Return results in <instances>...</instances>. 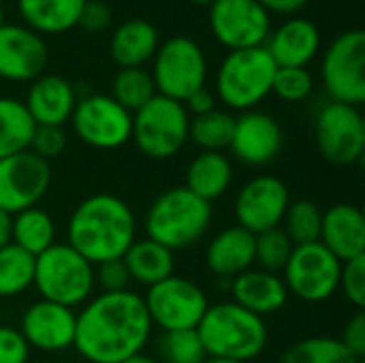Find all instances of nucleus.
I'll use <instances>...</instances> for the list:
<instances>
[{
    "mask_svg": "<svg viewBox=\"0 0 365 363\" xmlns=\"http://www.w3.org/2000/svg\"><path fill=\"white\" fill-rule=\"evenodd\" d=\"M152 327L139 293H101L77 312L73 347L86 362L122 363L143 353Z\"/></svg>",
    "mask_w": 365,
    "mask_h": 363,
    "instance_id": "f257e3e1",
    "label": "nucleus"
},
{
    "mask_svg": "<svg viewBox=\"0 0 365 363\" xmlns=\"http://www.w3.org/2000/svg\"><path fill=\"white\" fill-rule=\"evenodd\" d=\"M137 240V220L130 205L109 193L83 199L66 225V244L92 265L122 259Z\"/></svg>",
    "mask_w": 365,
    "mask_h": 363,
    "instance_id": "f03ea898",
    "label": "nucleus"
},
{
    "mask_svg": "<svg viewBox=\"0 0 365 363\" xmlns=\"http://www.w3.org/2000/svg\"><path fill=\"white\" fill-rule=\"evenodd\" d=\"M197 334L207 357L248 363L267 347L265 319L244 310L235 302H222L207 308Z\"/></svg>",
    "mask_w": 365,
    "mask_h": 363,
    "instance_id": "7ed1b4c3",
    "label": "nucleus"
},
{
    "mask_svg": "<svg viewBox=\"0 0 365 363\" xmlns=\"http://www.w3.org/2000/svg\"><path fill=\"white\" fill-rule=\"evenodd\" d=\"M212 214V203L199 199L186 186L167 188L148 208L145 237L173 252L190 248L207 233Z\"/></svg>",
    "mask_w": 365,
    "mask_h": 363,
    "instance_id": "20e7f679",
    "label": "nucleus"
},
{
    "mask_svg": "<svg viewBox=\"0 0 365 363\" xmlns=\"http://www.w3.org/2000/svg\"><path fill=\"white\" fill-rule=\"evenodd\" d=\"M276 68L265 47L229 51L216 73V96L233 111H252L272 94Z\"/></svg>",
    "mask_w": 365,
    "mask_h": 363,
    "instance_id": "39448f33",
    "label": "nucleus"
},
{
    "mask_svg": "<svg viewBox=\"0 0 365 363\" xmlns=\"http://www.w3.org/2000/svg\"><path fill=\"white\" fill-rule=\"evenodd\" d=\"M41 300L66 306H83L94 293V265L66 242L53 244L34 259V285Z\"/></svg>",
    "mask_w": 365,
    "mask_h": 363,
    "instance_id": "423d86ee",
    "label": "nucleus"
},
{
    "mask_svg": "<svg viewBox=\"0 0 365 363\" xmlns=\"http://www.w3.org/2000/svg\"><path fill=\"white\" fill-rule=\"evenodd\" d=\"M190 116L178 101L156 94L139 111L133 113L130 141L152 160L175 156L188 141Z\"/></svg>",
    "mask_w": 365,
    "mask_h": 363,
    "instance_id": "0eeeda50",
    "label": "nucleus"
},
{
    "mask_svg": "<svg viewBox=\"0 0 365 363\" xmlns=\"http://www.w3.org/2000/svg\"><path fill=\"white\" fill-rule=\"evenodd\" d=\"M152 79L156 94L184 103L190 94L205 88L207 60L201 45L190 36H171L154 53Z\"/></svg>",
    "mask_w": 365,
    "mask_h": 363,
    "instance_id": "6e6552de",
    "label": "nucleus"
},
{
    "mask_svg": "<svg viewBox=\"0 0 365 363\" xmlns=\"http://www.w3.org/2000/svg\"><path fill=\"white\" fill-rule=\"evenodd\" d=\"M323 88L334 103L359 107L365 103V32H342L325 49L321 62Z\"/></svg>",
    "mask_w": 365,
    "mask_h": 363,
    "instance_id": "1a4fd4ad",
    "label": "nucleus"
},
{
    "mask_svg": "<svg viewBox=\"0 0 365 363\" xmlns=\"http://www.w3.org/2000/svg\"><path fill=\"white\" fill-rule=\"evenodd\" d=\"M143 304L152 325H158L163 332L197 329L210 308L205 291L192 280L175 274L148 287Z\"/></svg>",
    "mask_w": 365,
    "mask_h": 363,
    "instance_id": "9d476101",
    "label": "nucleus"
},
{
    "mask_svg": "<svg viewBox=\"0 0 365 363\" xmlns=\"http://www.w3.org/2000/svg\"><path fill=\"white\" fill-rule=\"evenodd\" d=\"M342 261H338L321 242L295 246L284 270L282 280L289 295H297L302 302L321 304L338 293Z\"/></svg>",
    "mask_w": 365,
    "mask_h": 363,
    "instance_id": "9b49d317",
    "label": "nucleus"
},
{
    "mask_svg": "<svg viewBox=\"0 0 365 363\" xmlns=\"http://www.w3.org/2000/svg\"><path fill=\"white\" fill-rule=\"evenodd\" d=\"M314 133L319 152L327 163L346 167L364 158L365 122L359 107L329 101L317 116Z\"/></svg>",
    "mask_w": 365,
    "mask_h": 363,
    "instance_id": "f8f14e48",
    "label": "nucleus"
},
{
    "mask_svg": "<svg viewBox=\"0 0 365 363\" xmlns=\"http://www.w3.org/2000/svg\"><path fill=\"white\" fill-rule=\"evenodd\" d=\"M210 28L229 51L263 47L272 32V15L259 0H214Z\"/></svg>",
    "mask_w": 365,
    "mask_h": 363,
    "instance_id": "ddd939ff",
    "label": "nucleus"
},
{
    "mask_svg": "<svg viewBox=\"0 0 365 363\" xmlns=\"http://www.w3.org/2000/svg\"><path fill=\"white\" fill-rule=\"evenodd\" d=\"M71 122L75 135L96 150H118L130 141L133 113L109 94H90L77 101Z\"/></svg>",
    "mask_w": 365,
    "mask_h": 363,
    "instance_id": "4468645a",
    "label": "nucleus"
},
{
    "mask_svg": "<svg viewBox=\"0 0 365 363\" xmlns=\"http://www.w3.org/2000/svg\"><path fill=\"white\" fill-rule=\"evenodd\" d=\"M51 184L49 163L30 150L0 160V210L15 216L47 195Z\"/></svg>",
    "mask_w": 365,
    "mask_h": 363,
    "instance_id": "2eb2a0df",
    "label": "nucleus"
},
{
    "mask_svg": "<svg viewBox=\"0 0 365 363\" xmlns=\"http://www.w3.org/2000/svg\"><path fill=\"white\" fill-rule=\"evenodd\" d=\"M291 203L287 184L274 175H257L246 182L233 203L237 227L259 235L282 225L284 212Z\"/></svg>",
    "mask_w": 365,
    "mask_h": 363,
    "instance_id": "dca6fc26",
    "label": "nucleus"
},
{
    "mask_svg": "<svg viewBox=\"0 0 365 363\" xmlns=\"http://www.w3.org/2000/svg\"><path fill=\"white\" fill-rule=\"evenodd\" d=\"M75 310L47 300H38L30 304L21 315L19 334L30 349L43 353H62L75 342Z\"/></svg>",
    "mask_w": 365,
    "mask_h": 363,
    "instance_id": "f3484780",
    "label": "nucleus"
},
{
    "mask_svg": "<svg viewBox=\"0 0 365 363\" xmlns=\"http://www.w3.org/2000/svg\"><path fill=\"white\" fill-rule=\"evenodd\" d=\"M49 60L41 34L26 26H0V77L6 81H34L43 75Z\"/></svg>",
    "mask_w": 365,
    "mask_h": 363,
    "instance_id": "a211bd4d",
    "label": "nucleus"
},
{
    "mask_svg": "<svg viewBox=\"0 0 365 363\" xmlns=\"http://www.w3.org/2000/svg\"><path fill=\"white\" fill-rule=\"evenodd\" d=\"M229 150L248 167L269 165L282 150V128L276 118L265 111H244L240 118H235Z\"/></svg>",
    "mask_w": 365,
    "mask_h": 363,
    "instance_id": "6ab92c4d",
    "label": "nucleus"
},
{
    "mask_svg": "<svg viewBox=\"0 0 365 363\" xmlns=\"http://www.w3.org/2000/svg\"><path fill=\"white\" fill-rule=\"evenodd\" d=\"M319 242L342 263L365 255V216L353 203H336L323 212Z\"/></svg>",
    "mask_w": 365,
    "mask_h": 363,
    "instance_id": "aec40b11",
    "label": "nucleus"
},
{
    "mask_svg": "<svg viewBox=\"0 0 365 363\" xmlns=\"http://www.w3.org/2000/svg\"><path fill=\"white\" fill-rule=\"evenodd\" d=\"M263 47L276 66L308 68L321 49V32L317 24L306 17H289L274 32H269Z\"/></svg>",
    "mask_w": 365,
    "mask_h": 363,
    "instance_id": "412c9836",
    "label": "nucleus"
},
{
    "mask_svg": "<svg viewBox=\"0 0 365 363\" xmlns=\"http://www.w3.org/2000/svg\"><path fill=\"white\" fill-rule=\"evenodd\" d=\"M24 105L36 126H64L77 105V94L68 79L41 75L32 81Z\"/></svg>",
    "mask_w": 365,
    "mask_h": 363,
    "instance_id": "4be33fe9",
    "label": "nucleus"
},
{
    "mask_svg": "<svg viewBox=\"0 0 365 363\" xmlns=\"http://www.w3.org/2000/svg\"><path fill=\"white\" fill-rule=\"evenodd\" d=\"M231 291L237 306L261 319L282 310L289 300V289L282 276L265 270H246L231 280Z\"/></svg>",
    "mask_w": 365,
    "mask_h": 363,
    "instance_id": "5701e85b",
    "label": "nucleus"
},
{
    "mask_svg": "<svg viewBox=\"0 0 365 363\" xmlns=\"http://www.w3.org/2000/svg\"><path fill=\"white\" fill-rule=\"evenodd\" d=\"M205 263L218 278H237L255 265V235L237 225L222 229L207 244Z\"/></svg>",
    "mask_w": 365,
    "mask_h": 363,
    "instance_id": "b1692460",
    "label": "nucleus"
},
{
    "mask_svg": "<svg viewBox=\"0 0 365 363\" xmlns=\"http://www.w3.org/2000/svg\"><path fill=\"white\" fill-rule=\"evenodd\" d=\"M158 45L160 41L154 24L148 19H128L113 30L109 51L120 68H137L154 58Z\"/></svg>",
    "mask_w": 365,
    "mask_h": 363,
    "instance_id": "393cba45",
    "label": "nucleus"
},
{
    "mask_svg": "<svg viewBox=\"0 0 365 363\" xmlns=\"http://www.w3.org/2000/svg\"><path fill=\"white\" fill-rule=\"evenodd\" d=\"M233 182V165L225 152H201L186 169V188L212 203L220 199Z\"/></svg>",
    "mask_w": 365,
    "mask_h": 363,
    "instance_id": "a878e982",
    "label": "nucleus"
},
{
    "mask_svg": "<svg viewBox=\"0 0 365 363\" xmlns=\"http://www.w3.org/2000/svg\"><path fill=\"white\" fill-rule=\"evenodd\" d=\"M86 0H17L26 28L36 34H62L79 24Z\"/></svg>",
    "mask_w": 365,
    "mask_h": 363,
    "instance_id": "bb28decb",
    "label": "nucleus"
},
{
    "mask_svg": "<svg viewBox=\"0 0 365 363\" xmlns=\"http://www.w3.org/2000/svg\"><path fill=\"white\" fill-rule=\"evenodd\" d=\"M130 280L143 285V287H154L169 276L175 274V259L173 250L152 242V240H135L126 255L122 257Z\"/></svg>",
    "mask_w": 365,
    "mask_h": 363,
    "instance_id": "cd10ccee",
    "label": "nucleus"
},
{
    "mask_svg": "<svg viewBox=\"0 0 365 363\" xmlns=\"http://www.w3.org/2000/svg\"><path fill=\"white\" fill-rule=\"evenodd\" d=\"M11 244L26 250L34 259L56 244V223L41 208H28L13 216Z\"/></svg>",
    "mask_w": 365,
    "mask_h": 363,
    "instance_id": "c85d7f7f",
    "label": "nucleus"
},
{
    "mask_svg": "<svg viewBox=\"0 0 365 363\" xmlns=\"http://www.w3.org/2000/svg\"><path fill=\"white\" fill-rule=\"evenodd\" d=\"M34 120L24 101L0 96V160L30 148L34 135Z\"/></svg>",
    "mask_w": 365,
    "mask_h": 363,
    "instance_id": "c756f323",
    "label": "nucleus"
},
{
    "mask_svg": "<svg viewBox=\"0 0 365 363\" xmlns=\"http://www.w3.org/2000/svg\"><path fill=\"white\" fill-rule=\"evenodd\" d=\"M235 128V118L229 111L214 109L203 116L190 118L188 141H192L201 152H225L231 143Z\"/></svg>",
    "mask_w": 365,
    "mask_h": 363,
    "instance_id": "7c9ffc66",
    "label": "nucleus"
},
{
    "mask_svg": "<svg viewBox=\"0 0 365 363\" xmlns=\"http://www.w3.org/2000/svg\"><path fill=\"white\" fill-rule=\"evenodd\" d=\"M280 363H365L353 355L338 338L314 336L291 344Z\"/></svg>",
    "mask_w": 365,
    "mask_h": 363,
    "instance_id": "2f4dec72",
    "label": "nucleus"
},
{
    "mask_svg": "<svg viewBox=\"0 0 365 363\" xmlns=\"http://www.w3.org/2000/svg\"><path fill=\"white\" fill-rule=\"evenodd\" d=\"M156 96V86L152 79V73L143 66L137 68H120L111 83V98L122 105L126 111L135 113L145 103H150Z\"/></svg>",
    "mask_w": 365,
    "mask_h": 363,
    "instance_id": "473e14b6",
    "label": "nucleus"
},
{
    "mask_svg": "<svg viewBox=\"0 0 365 363\" xmlns=\"http://www.w3.org/2000/svg\"><path fill=\"white\" fill-rule=\"evenodd\" d=\"M34 285V257L9 244L0 248V297H17Z\"/></svg>",
    "mask_w": 365,
    "mask_h": 363,
    "instance_id": "72a5a7b5",
    "label": "nucleus"
},
{
    "mask_svg": "<svg viewBox=\"0 0 365 363\" xmlns=\"http://www.w3.org/2000/svg\"><path fill=\"white\" fill-rule=\"evenodd\" d=\"M321 223H323L321 208L310 199H299L289 203L282 218V231L289 235L293 246L314 244L321 237Z\"/></svg>",
    "mask_w": 365,
    "mask_h": 363,
    "instance_id": "f704fd0d",
    "label": "nucleus"
},
{
    "mask_svg": "<svg viewBox=\"0 0 365 363\" xmlns=\"http://www.w3.org/2000/svg\"><path fill=\"white\" fill-rule=\"evenodd\" d=\"M293 248L295 246L289 240V235L282 231V227L263 231V233L255 235V263L259 265V270L280 274L284 270Z\"/></svg>",
    "mask_w": 365,
    "mask_h": 363,
    "instance_id": "c9c22d12",
    "label": "nucleus"
},
{
    "mask_svg": "<svg viewBox=\"0 0 365 363\" xmlns=\"http://www.w3.org/2000/svg\"><path fill=\"white\" fill-rule=\"evenodd\" d=\"M158 355L163 363H203L207 359L197 329L163 332Z\"/></svg>",
    "mask_w": 365,
    "mask_h": 363,
    "instance_id": "e433bc0d",
    "label": "nucleus"
},
{
    "mask_svg": "<svg viewBox=\"0 0 365 363\" xmlns=\"http://www.w3.org/2000/svg\"><path fill=\"white\" fill-rule=\"evenodd\" d=\"M314 92V77L302 66H278L272 83V94L284 103H302Z\"/></svg>",
    "mask_w": 365,
    "mask_h": 363,
    "instance_id": "4c0bfd02",
    "label": "nucleus"
},
{
    "mask_svg": "<svg viewBox=\"0 0 365 363\" xmlns=\"http://www.w3.org/2000/svg\"><path fill=\"white\" fill-rule=\"evenodd\" d=\"M338 291L344 293V297L357 308L364 310L365 306V255L353 261L342 263L340 272V285Z\"/></svg>",
    "mask_w": 365,
    "mask_h": 363,
    "instance_id": "58836bf2",
    "label": "nucleus"
},
{
    "mask_svg": "<svg viewBox=\"0 0 365 363\" xmlns=\"http://www.w3.org/2000/svg\"><path fill=\"white\" fill-rule=\"evenodd\" d=\"M66 148V133L62 126H36L32 141H30V152L43 160H51L60 156Z\"/></svg>",
    "mask_w": 365,
    "mask_h": 363,
    "instance_id": "ea45409f",
    "label": "nucleus"
},
{
    "mask_svg": "<svg viewBox=\"0 0 365 363\" xmlns=\"http://www.w3.org/2000/svg\"><path fill=\"white\" fill-rule=\"evenodd\" d=\"M94 282L103 289V293H122L128 291L130 276L122 259L105 261L94 265Z\"/></svg>",
    "mask_w": 365,
    "mask_h": 363,
    "instance_id": "a19ab883",
    "label": "nucleus"
},
{
    "mask_svg": "<svg viewBox=\"0 0 365 363\" xmlns=\"http://www.w3.org/2000/svg\"><path fill=\"white\" fill-rule=\"evenodd\" d=\"M30 347L15 327L0 325V363H28Z\"/></svg>",
    "mask_w": 365,
    "mask_h": 363,
    "instance_id": "79ce46f5",
    "label": "nucleus"
},
{
    "mask_svg": "<svg viewBox=\"0 0 365 363\" xmlns=\"http://www.w3.org/2000/svg\"><path fill=\"white\" fill-rule=\"evenodd\" d=\"M109 24H111L109 4H105L103 0H86L77 26H81L86 32H103L109 28Z\"/></svg>",
    "mask_w": 365,
    "mask_h": 363,
    "instance_id": "37998d69",
    "label": "nucleus"
},
{
    "mask_svg": "<svg viewBox=\"0 0 365 363\" xmlns=\"http://www.w3.org/2000/svg\"><path fill=\"white\" fill-rule=\"evenodd\" d=\"M353 355L359 359L365 357V315L364 310H357L344 325L342 338H338Z\"/></svg>",
    "mask_w": 365,
    "mask_h": 363,
    "instance_id": "c03bdc74",
    "label": "nucleus"
},
{
    "mask_svg": "<svg viewBox=\"0 0 365 363\" xmlns=\"http://www.w3.org/2000/svg\"><path fill=\"white\" fill-rule=\"evenodd\" d=\"M182 105L186 107L188 116H203L216 109V94H212L207 88H201L195 94H190Z\"/></svg>",
    "mask_w": 365,
    "mask_h": 363,
    "instance_id": "a18cd8bd",
    "label": "nucleus"
},
{
    "mask_svg": "<svg viewBox=\"0 0 365 363\" xmlns=\"http://www.w3.org/2000/svg\"><path fill=\"white\" fill-rule=\"evenodd\" d=\"M267 13H278V15H293L297 13L299 9H304L310 0H259Z\"/></svg>",
    "mask_w": 365,
    "mask_h": 363,
    "instance_id": "49530a36",
    "label": "nucleus"
},
{
    "mask_svg": "<svg viewBox=\"0 0 365 363\" xmlns=\"http://www.w3.org/2000/svg\"><path fill=\"white\" fill-rule=\"evenodd\" d=\"M11 225H13V216L0 210V248L11 244Z\"/></svg>",
    "mask_w": 365,
    "mask_h": 363,
    "instance_id": "de8ad7c7",
    "label": "nucleus"
},
{
    "mask_svg": "<svg viewBox=\"0 0 365 363\" xmlns=\"http://www.w3.org/2000/svg\"><path fill=\"white\" fill-rule=\"evenodd\" d=\"M122 363H160V362H158V359H154V357H150V355H145V353H137V355H133V357L124 359Z\"/></svg>",
    "mask_w": 365,
    "mask_h": 363,
    "instance_id": "09e8293b",
    "label": "nucleus"
},
{
    "mask_svg": "<svg viewBox=\"0 0 365 363\" xmlns=\"http://www.w3.org/2000/svg\"><path fill=\"white\" fill-rule=\"evenodd\" d=\"M203 363H242V362H233V359H218V357H207Z\"/></svg>",
    "mask_w": 365,
    "mask_h": 363,
    "instance_id": "8fccbe9b",
    "label": "nucleus"
},
{
    "mask_svg": "<svg viewBox=\"0 0 365 363\" xmlns=\"http://www.w3.org/2000/svg\"><path fill=\"white\" fill-rule=\"evenodd\" d=\"M190 2H195V4H207V6H210L214 0H190Z\"/></svg>",
    "mask_w": 365,
    "mask_h": 363,
    "instance_id": "3c124183",
    "label": "nucleus"
},
{
    "mask_svg": "<svg viewBox=\"0 0 365 363\" xmlns=\"http://www.w3.org/2000/svg\"><path fill=\"white\" fill-rule=\"evenodd\" d=\"M0 26H4V9H2V4H0Z\"/></svg>",
    "mask_w": 365,
    "mask_h": 363,
    "instance_id": "603ef678",
    "label": "nucleus"
}]
</instances>
